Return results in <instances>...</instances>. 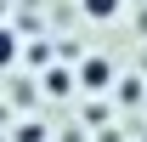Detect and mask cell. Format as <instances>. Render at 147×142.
<instances>
[{"label": "cell", "instance_id": "4", "mask_svg": "<svg viewBox=\"0 0 147 142\" xmlns=\"http://www.w3.org/2000/svg\"><path fill=\"white\" fill-rule=\"evenodd\" d=\"M74 85V80H68V74H62V68H51V74H45V91H57V97H62V91H68Z\"/></svg>", "mask_w": 147, "mask_h": 142}, {"label": "cell", "instance_id": "3", "mask_svg": "<svg viewBox=\"0 0 147 142\" xmlns=\"http://www.w3.org/2000/svg\"><path fill=\"white\" fill-rule=\"evenodd\" d=\"M17 57H23V40H17V29H6V23H0V68H11Z\"/></svg>", "mask_w": 147, "mask_h": 142}, {"label": "cell", "instance_id": "5", "mask_svg": "<svg viewBox=\"0 0 147 142\" xmlns=\"http://www.w3.org/2000/svg\"><path fill=\"white\" fill-rule=\"evenodd\" d=\"M17 142H45V131H40V125L28 119V125H23V131H17Z\"/></svg>", "mask_w": 147, "mask_h": 142}, {"label": "cell", "instance_id": "1", "mask_svg": "<svg viewBox=\"0 0 147 142\" xmlns=\"http://www.w3.org/2000/svg\"><path fill=\"white\" fill-rule=\"evenodd\" d=\"M74 85H79V91H108L113 85V63H108V57H85L79 74H74Z\"/></svg>", "mask_w": 147, "mask_h": 142}, {"label": "cell", "instance_id": "2", "mask_svg": "<svg viewBox=\"0 0 147 142\" xmlns=\"http://www.w3.org/2000/svg\"><path fill=\"white\" fill-rule=\"evenodd\" d=\"M79 12H85L91 23H108V17H119V12H125V0H79Z\"/></svg>", "mask_w": 147, "mask_h": 142}]
</instances>
